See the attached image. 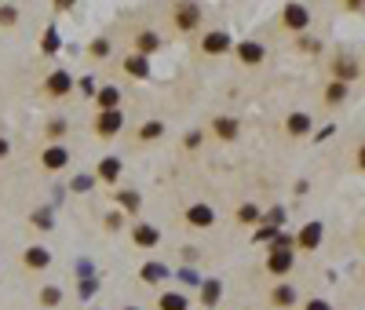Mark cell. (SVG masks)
Listing matches in <instances>:
<instances>
[{
    "label": "cell",
    "mask_w": 365,
    "mask_h": 310,
    "mask_svg": "<svg viewBox=\"0 0 365 310\" xmlns=\"http://www.w3.org/2000/svg\"><path fill=\"white\" fill-rule=\"evenodd\" d=\"M121 124H124L121 110H106V113L95 117V132H99V139H114L121 132Z\"/></svg>",
    "instance_id": "cell-1"
},
{
    "label": "cell",
    "mask_w": 365,
    "mask_h": 310,
    "mask_svg": "<svg viewBox=\"0 0 365 310\" xmlns=\"http://www.w3.org/2000/svg\"><path fill=\"white\" fill-rule=\"evenodd\" d=\"M201 48H205L208 55H223L227 48H234V40H230V33H227V30H212V33H205Z\"/></svg>",
    "instance_id": "cell-2"
},
{
    "label": "cell",
    "mask_w": 365,
    "mask_h": 310,
    "mask_svg": "<svg viewBox=\"0 0 365 310\" xmlns=\"http://www.w3.org/2000/svg\"><path fill=\"white\" fill-rule=\"evenodd\" d=\"M267 271H270V274H289V271H292V252H285V248H270Z\"/></svg>",
    "instance_id": "cell-3"
},
{
    "label": "cell",
    "mask_w": 365,
    "mask_h": 310,
    "mask_svg": "<svg viewBox=\"0 0 365 310\" xmlns=\"http://www.w3.org/2000/svg\"><path fill=\"white\" fill-rule=\"evenodd\" d=\"M186 223L198 226V230H205V226L216 223V212H212L208 204H194V209H186Z\"/></svg>",
    "instance_id": "cell-4"
},
{
    "label": "cell",
    "mask_w": 365,
    "mask_h": 310,
    "mask_svg": "<svg viewBox=\"0 0 365 310\" xmlns=\"http://www.w3.org/2000/svg\"><path fill=\"white\" fill-rule=\"evenodd\" d=\"M198 18H201V8H198V4H179V8H176V26H179V30H194Z\"/></svg>",
    "instance_id": "cell-5"
},
{
    "label": "cell",
    "mask_w": 365,
    "mask_h": 310,
    "mask_svg": "<svg viewBox=\"0 0 365 310\" xmlns=\"http://www.w3.org/2000/svg\"><path fill=\"white\" fill-rule=\"evenodd\" d=\"M307 23H311V15H307L304 4H289L285 8V26L289 30H307Z\"/></svg>",
    "instance_id": "cell-6"
},
{
    "label": "cell",
    "mask_w": 365,
    "mask_h": 310,
    "mask_svg": "<svg viewBox=\"0 0 365 310\" xmlns=\"http://www.w3.org/2000/svg\"><path fill=\"white\" fill-rule=\"evenodd\" d=\"M292 244L307 248V252H311V248H318V244H321V223H307V226H304V234H299Z\"/></svg>",
    "instance_id": "cell-7"
},
{
    "label": "cell",
    "mask_w": 365,
    "mask_h": 310,
    "mask_svg": "<svg viewBox=\"0 0 365 310\" xmlns=\"http://www.w3.org/2000/svg\"><path fill=\"white\" fill-rule=\"evenodd\" d=\"M23 263H26V266H33V271H44V266L52 263V256H48V248H40V244H33V248H26V256H23Z\"/></svg>",
    "instance_id": "cell-8"
},
{
    "label": "cell",
    "mask_w": 365,
    "mask_h": 310,
    "mask_svg": "<svg viewBox=\"0 0 365 310\" xmlns=\"http://www.w3.org/2000/svg\"><path fill=\"white\" fill-rule=\"evenodd\" d=\"M40 161H44V168L59 172V168H66V161H70V154L62 150V147H48V150H44V157H40Z\"/></svg>",
    "instance_id": "cell-9"
},
{
    "label": "cell",
    "mask_w": 365,
    "mask_h": 310,
    "mask_svg": "<svg viewBox=\"0 0 365 310\" xmlns=\"http://www.w3.org/2000/svg\"><path fill=\"white\" fill-rule=\"evenodd\" d=\"M238 55H241V62L256 66V62H263V44H256V40H241V44H238Z\"/></svg>",
    "instance_id": "cell-10"
},
{
    "label": "cell",
    "mask_w": 365,
    "mask_h": 310,
    "mask_svg": "<svg viewBox=\"0 0 365 310\" xmlns=\"http://www.w3.org/2000/svg\"><path fill=\"white\" fill-rule=\"evenodd\" d=\"M70 88H73V80H70L66 70H55V73L48 77V92H52V95H66Z\"/></svg>",
    "instance_id": "cell-11"
},
{
    "label": "cell",
    "mask_w": 365,
    "mask_h": 310,
    "mask_svg": "<svg viewBox=\"0 0 365 310\" xmlns=\"http://www.w3.org/2000/svg\"><path fill=\"white\" fill-rule=\"evenodd\" d=\"M117 175H121V161H117V157H102V161H99V179L117 182Z\"/></svg>",
    "instance_id": "cell-12"
},
{
    "label": "cell",
    "mask_w": 365,
    "mask_h": 310,
    "mask_svg": "<svg viewBox=\"0 0 365 310\" xmlns=\"http://www.w3.org/2000/svg\"><path fill=\"white\" fill-rule=\"evenodd\" d=\"M270 303L274 306H292L296 303V288L292 285H277L274 292H270Z\"/></svg>",
    "instance_id": "cell-13"
},
{
    "label": "cell",
    "mask_w": 365,
    "mask_h": 310,
    "mask_svg": "<svg viewBox=\"0 0 365 310\" xmlns=\"http://www.w3.org/2000/svg\"><path fill=\"white\" fill-rule=\"evenodd\" d=\"M336 77H340V85H347V80H354V77H358V62H351L347 55H343V58L336 62Z\"/></svg>",
    "instance_id": "cell-14"
},
{
    "label": "cell",
    "mask_w": 365,
    "mask_h": 310,
    "mask_svg": "<svg viewBox=\"0 0 365 310\" xmlns=\"http://www.w3.org/2000/svg\"><path fill=\"white\" fill-rule=\"evenodd\" d=\"M124 70L143 80V77H150V62H146L143 55H132V58H124Z\"/></svg>",
    "instance_id": "cell-15"
},
{
    "label": "cell",
    "mask_w": 365,
    "mask_h": 310,
    "mask_svg": "<svg viewBox=\"0 0 365 310\" xmlns=\"http://www.w3.org/2000/svg\"><path fill=\"white\" fill-rule=\"evenodd\" d=\"M117 102H121V92L110 85V88H102L99 92V113H106V110H117Z\"/></svg>",
    "instance_id": "cell-16"
},
{
    "label": "cell",
    "mask_w": 365,
    "mask_h": 310,
    "mask_svg": "<svg viewBox=\"0 0 365 310\" xmlns=\"http://www.w3.org/2000/svg\"><path fill=\"white\" fill-rule=\"evenodd\" d=\"M212 132H216L220 139H234V135H238V120L220 117V120H212Z\"/></svg>",
    "instance_id": "cell-17"
},
{
    "label": "cell",
    "mask_w": 365,
    "mask_h": 310,
    "mask_svg": "<svg viewBox=\"0 0 365 310\" xmlns=\"http://www.w3.org/2000/svg\"><path fill=\"white\" fill-rule=\"evenodd\" d=\"M285 128H289L292 135H307V132H311V117H307V113H292V117L285 120Z\"/></svg>",
    "instance_id": "cell-18"
},
{
    "label": "cell",
    "mask_w": 365,
    "mask_h": 310,
    "mask_svg": "<svg viewBox=\"0 0 365 310\" xmlns=\"http://www.w3.org/2000/svg\"><path fill=\"white\" fill-rule=\"evenodd\" d=\"M220 292H223L220 281H205V285H201V303H205V306H216V303H220Z\"/></svg>",
    "instance_id": "cell-19"
},
{
    "label": "cell",
    "mask_w": 365,
    "mask_h": 310,
    "mask_svg": "<svg viewBox=\"0 0 365 310\" xmlns=\"http://www.w3.org/2000/svg\"><path fill=\"white\" fill-rule=\"evenodd\" d=\"M139 278H143V281H164V278H168V266H161V263H146L143 271H139Z\"/></svg>",
    "instance_id": "cell-20"
},
{
    "label": "cell",
    "mask_w": 365,
    "mask_h": 310,
    "mask_svg": "<svg viewBox=\"0 0 365 310\" xmlns=\"http://www.w3.org/2000/svg\"><path fill=\"white\" fill-rule=\"evenodd\" d=\"M132 237H136V244H157V230L150 223H139Z\"/></svg>",
    "instance_id": "cell-21"
},
{
    "label": "cell",
    "mask_w": 365,
    "mask_h": 310,
    "mask_svg": "<svg viewBox=\"0 0 365 310\" xmlns=\"http://www.w3.org/2000/svg\"><path fill=\"white\" fill-rule=\"evenodd\" d=\"M157 306H161V310H186V296H179V292H164V296L157 299Z\"/></svg>",
    "instance_id": "cell-22"
},
{
    "label": "cell",
    "mask_w": 365,
    "mask_h": 310,
    "mask_svg": "<svg viewBox=\"0 0 365 310\" xmlns=\"http://www.w3.org/2000/svg\"><path fill=\"white\" fill-rule=\"evenodd\" d=\"M157 44H161L157 33H139V40H136V48H139V55H143V58H146L150 51H157Z\"/></svg>",
    "instance_id": "cell-23"
},
{
    "label": "cell",
    "mask_w": 365,
    "mask_h": 310,
    "mask_svg": "<svg viewBox=\"0 0 365 310\" xmlns=\"http://www.w3.org/2000/svg\"><path fill=\"white\" fill-rule=\"evenodd\" d=\"M164 135V124L161 120H150V124H143L139 128V139H161Z\"/></svg>",
    "instance_id": "cell-24"
},
{
    "label": "cell",
    "mask_w": 365,
    "mask_h": 310,
    "mask_svg": "<svg viewBox=\"0 0 365 310\" xmlns=\"http://www.w3.org/2000/svg\"><path fill=\"white\" fill-rule=\"evenodd\" d=\"M44 55H55L59 51V26H48V33H44V48H40Z\"/></svg>",
    "instance_id": "cell-25"
},
{
    "label": "cell",
    "mask_w": 365,
    "mask_h": 310,
    "mask_svg": "<svg viewBox=\"0 0 365 310\" xmlns=\"http://www.w3.org/2000/svg\"><path fill=\"white\" fill-rule=\"evenodd\" d=\"M117 201L124 204L128 212H136V209H139V194H136V190H121V194H117Z\"/></svg>",
    "instance_id": "cell-26"
},
{
    "label": "cell",
    "mask_w": 365,
    "mask_h": 310,
    "mask_svg": "<svg viewBox=\"0 0 365 310\" xmlns=\"http://www.w3.org/2000/svg\"><path fill=\"white\" fill-rule=\"evenodd\" d=\"M40 303H44V306H55V303H62V292H59L55 285H48L44 292H40Z\"/></svg>",
    "instance_id": "cell-27"
},
{
    "label": "cell",
    "mask_w": 365,
    "mask_h": 310,
    "mask_svg": "<svg viewBox=\"0 0 365 310\" xmlns=\"http://www.w3.org/2000/svg\"><path fill=\"white\" fill-rule=\"evenodd\" d=\"M325 99H329V102H333V106H336V102H343V99H347V88H343V85H340V80H336V85H333V88L325 92Z\"/></svg>",
    "instance_id": "cell-28"
},
{
    "label": "cell",
    "mask_w": 365,
    "mask_h": 310,
    "mask_svg": "<svg viewBox=\"0 0 365 310\" xmlns=\"http://www.w3.org/2000/svg\"><path fill=\"white\" fill-rule=\"evenodd\" d=\"M33 226H37V230H52V212H37Z\"/></svg>",
    "instance_id": "cell-29"
},
{
    "label": "cell",
    "mask_w": 365,
    "mask_h": 310,
    "mask_svg": "<svg viewBox=\"0 0 365 310\" xmlns=\"http://www.w3.org/2000/svg\"><path fill=\"white\" fill-rule=\"evenodd\" d=\"M238 219H241V223H256V219H260V212H256V204H245V209L238 212Z\"/></svg>",
    "instance_id": "cell-30"
},
{
    "label": "cell",
    "mask_w": 365,
    "mask_h": 310,
    "mask_svg": "<svg viewBox=\"0 0 365 310\" xmlns=\"http://www.w3.org/2000/svg\"><path fill=\"white\" fill-rule=\"evenodd\" d=\"M92 186H95V179H92V175H77V179H73V190H80V194H84V190H92Z\"/></svg>",
    "instance_id": "cell-31"
},
{
    "label": "cell",
    "mask_w": 365,
    "mask_h": 310,
    "mask_svg": "<svg viewBox=\"0 0 365 310\" xmlns=\"http://www.w3.org/2000/svg\"><path fill=\"white\" fill-rule=\"evenodd\" d=\"M95 288H99V285H95L92 278H84V281H80V299H88V296H95Z\"/></svg>",
    "instance_id": "cell-32"
},
{
    "label": "cell",
    "mask_w": 365,
    "mask_h": 310,
    "mask_svg": "<svg viewBox=\"0 0 365 310\" xmlns=\"http://www.w3.org/2000/svg\"><path fill=\"white\" fill-rule=\"evenodd\" d=\"M274 237H277L274 226H260V230H256V241H274Z\"/></svg>",
    "instance_id": "cell-33"
},
{
    "label": "cell",
    "mask_w": 365,
    "mask_h": 310,
    "mask_svg": "<svg viewBox=\"0 0 365 310\" xmlns=\"http://www.w3.org/2000/svg\"><path fill=\"white\" fill-rule=\"evenodd\" d=\"M106 226H110V230H121V226H124V216H121V212H110V216H106Z\"/></svg>",
    "instance_id": "cell-34"
},
{
    "label": "cell",
    "mask_w": 365,
    "mask_h": 310,
    "mask_svg": "<svg viewBox=\"0 0 365 310\" xmlns=\"http://www.w3.org/2000/svg\"><path fill=\"white\" fill-rule=\"evenodd\" d=\"M62 132H66V120H52V124H48V135H52V139H59Z\"/></svg>",
    "instance_id": "cell-35"
},
{
    "label": "cell",
    "mask_w": 365,
    "mask_h": 310,
    "mask_svg": "<svg viewBox=\"0 0 365 310\" xmlns=\"http://www.w3.org/2000/svg\"><path fill=\"white\" fill-rule=\"evenodd\" d=\"M0 23H4V26H15V8H0Z\"/></svg>",
    "instance_id": "cell-36"
},
{
    "label": "cell",
    "mask_w": 365,
    "mask_h": 310,
    "mask_svg": "<svg viewBox=\"0 0 365 310\" xmlns=\"http://www.w3.org/2000/svg\"><path fill=\"white\" fill-rule=\"evenodd\" d=\"M106 51H110V44H106V40H95V44H92V55H95V58H102Z\"/></svg>",
    "instance_id": "cell-37"
},
{
    "label": "cell",
    "mask_w": 365,
    "mask_h": 310,
    "mask_svg": "<svg viewBox=\"0 0 365 310\" xmlns=\"http://www.w3.org/2000/svg\"><path fill=\"white\" fill-rule=\"evenodd\" d=\"M80 92H84V95H95V80L84 77V80H80Z\"/></svg>",
    "instance_id": "cell-38"
},
{
    "label": "cell",
    "mask_w": 365,
    "mask_h": 310,
    "mask_svg": "<svg viewBox=\"0 0 365 310\" xmlns=\"http://www.w3.org/2000/svg\"><path fill=\"white\" fill-rule=\"evenodd\" d=\"M307 310H333V306H329L325 299H311V303H307Z\"/></svg>",
    "instance_id": "cell-39"
},
{
    "label": "cell",
    "mask_w": 365,
    "mask_h": 310,
    "mask_svg": "<svg viewBox=\"0 0 365 310\" xmlns=\"http://www.w3.org/2000/svg\"><path fill=\"white\" fill-rule=\"evenodd\" d=\"M8 150H11V147H8V139L0 135V157H8Z\"/></svg>",
    "instance_id": "cell-40"
},
{
    "label": "cell",
    "mask_w": 365,
    "mask_h": 310,
    "mask_svg": "<svg viewBox=\"0 0 365 310\" xmlns=\"http://www.w3.org/2000/svg\"><path fill=\"white\" fill-rule=\"evenodd\" d=\"M124 310H139V306H124Z\"/></svg>",
    "instance_id": "cell-41"
}]
</instances>
